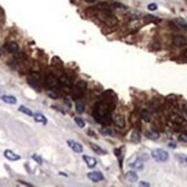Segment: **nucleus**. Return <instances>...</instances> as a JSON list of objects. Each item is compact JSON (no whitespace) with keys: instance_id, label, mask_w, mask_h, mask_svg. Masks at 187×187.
<instances>
[{"instance_id":"obj_37","label":"nucleus","mask_w":187,"mask_h":187,"mask_svg":"<svg viewBox=\"0 0 187 187\" xmlns=\"http://www.w3.org/2000/svg\"><path fill=\"white\" fill-rule=\"evenodd\" d=\"M182 108H184V112H186V115H187V105H184V107Z\"/></svg>"},{"instance_id":"obj_15","label":"nucleus","mask_w":187,"mask_h":187,"mask_svg":"<svg viewBox=\"0 0 187 187\" xmlns=\"http://www.w3.org/2000/svg\"><path fill=\"white\" fill-rule=\"evenodd\" d=\"M1 100L5 103H8V105H15L17 102L16 98L13 97V95H1Z\"/></svg>"},{"instance_id":"obj_17","label":"nucleus","mask_w":187,"mask_h":187,"mask_svg":"<svg viewBox=\"0 0 187 187\" xmlns=\"http://www.w3.org/2000/svg\"><path fill=\"white\" fill-rule=\"evenodd\" d=\"M125 178H127L129 182H138V174H137L134 171H129V172L125 174Z\"/></svg>"},{"instance_id":"obj_31","label":"nucleus","mask_w":187,"mask_h":187,"mask_svg":"<svg viewBox=\"0 0 187 187\" xmlns=\"http://www.w3.org/2000/svg\"><path fill=\"white\" fill-rule=\"evenodd\" d=\"M148 9H149V10H156V9H157V5H156V4H149V5H148Z\"/></svg>"},{"instance_id":"obj_24","label":"nucleus","mask_w":187,"mask_h":187,"mask_svg":"<svg viewBox=\"0 0 187 187\" xmlns=\"http://www.w3.org/2000/svg\"><path fill=\"white\" fill-rule=\"evenodd\" d=\"M131 140H132V141H134V142H139V141H140V134H139L138 132L134 131L133 133H132Z\"/></svg>"},{"instance_id":"obj_34","label":"nucleus","mask_w":187,"mask_h":187,"mask_svg":"<svg viewBox=\"0 0 187 187\" xmlns=\"http://www.w3.org/2000/svg\"><path fill=\"white\" fill-rule=\"evenodd\" d=\"M139 185H140V186H147V187L150 186L149 184H148V182H141L140 184H139Z\"/></svg>"},{"instance_id":"obj_30","label":"nucleus","mask_w":187,"mask_h":187,"mask_svg":"<svg viewBox=\"0 0 187 187\" xmlns=\"http://www.w3.org/2000/svg\"><path fill=\"white\" fill-rule=\"evenodd\" d=\"M32 160H35V161H36V162H37V163H42V157H39V156H38V155H36V154H33L32 155Z\"/></svg>"},{"instance_id":"obj_33","label":"nucleus","mask_w":187,"mask_h":187,"mask_svg":"<svg viewBox=\"0 0 187 187\" xmlns=\"http://www.w3.org/2000/svg\"><path fill=\"white\" fill-rule=\"evenodd\" d=\"M19 182L21 184V185H25V186H32L31 184H29V182H22V180H20Z\"/></svg>"},{"instance_id":"obj_32","label":"nucleus","mask_w":187,"mask_h":187,"mask_svg":"<svg viewBox=\"0 0 187 187\" xmlns=\"http://www.w3.org/2000/svg\"><path fill=\"white\" fill-rule=\"evenodd\" d=\"M48 97H51V98H53V99L57 98V95H56L55 93H53V92H48Z\"/></svg>"},{"instance_id":"obj_36","label":"nucleus","mask_w":187,"mask_h":187,"mask_svg":"<svg viewBox=\"0 0 187 187\" xmlns=\"http://www.w3.org/2000/svg\"><path fill=\"white\" fill-rule=\"evenodd\" d=\"M84 1H86V2H90V4H94V2H95V0H84Z\"/></svg>"},{"instance_id":"obj_16","label":"nucleus","mask_w":187,"mask_h":187,"mask_svg":"<svg viewBox=\"0 0 187 187\" xmlns=\"http://www.w3.org/2000/svg\"><path fill=\"white\" fill-rule=\"evenodd\" d=\"M59 80H60V84L63 85V86H71V85H72L70 78H69L67 75H62L60 78H59Z\"/></svg>"},{"instance_id":"obj_1","label":"nucleus","mask_w":187,"mask_h":187,"mask_svg":"<svg viewBox=\"0 0 187 187\" xmlns=\"http://www.w3.org/2000/svg\"><path fill=\"white\" fill-rule=\"evenodd\" d=\"M117 100L116 95L112 91H107L101 95L99 101L95 103L94 109L92 112V116L95 121L100 124H109L112 122V110L115 108Z\"/></svg>"},{"instance_id":"obj_13","label":"nucleus","mask_w":187,"mask_h":187,"mask_svg":"<svg viewBox=\"0 0 187 187\" xmlns=\"http://www.w3.org/2000/svg\"><path fill=\"white\" fill-rule=\"evenodd\" d=\"M83 160L85 161V163L87 164V167L91 169H93L95 165H97V160L92 157V156H87V155H84L83 156Z\"/></svg>"},{"instance_id":"obj_26","label":"nucleus","mask_w":187,"mask_h":187,"mask_svg":"<svg viewBox=\"0 0 187 187\" xmlns=\"http://www.w3.org/2000/svg\"><path fill=\"white\" fill-rule=\"evenodd\" d=\"M91 147H92V149H93L94 152H97V153H100V154H105V150L101 149V148H100V147H98L97 145L92 144V145H91Z\"/></svg>"},{"instance_id":"obj_12","label":"nucleus","mask_w":187,"mask_h":187,"mask_svg":"<svg viewBox=\"0 0 187 187\" xmlns=\"http://www.w3.org/2000/svg\"><path fill=\"white\" fill-rule=\"evenodd\" d=\"M130 167H131L132 169H134V170H142V169H144V161H142L140 157H138L134 162H131V163H130Z\"/></svg>"},{"instance_id":"obj_6","label":"nucleus","mask_w":187,"mask_h":187,"mask_svg":"<svg viewBox=\"0 0 187 187\" xmlns=\"http://www.w3.org/2000/svg\"><path fill=\"white\" fill-rule=\"evenodd\" d=\"M5 50L8 53H12V54H14V53H16V52H19L20 47L19 45H17V42H8L5 44Z\"/></svg>"},{"instance_id":"obj_8","label":"nucleus","mask_w":187,"mask_h":187,"mask_svg":"<svg viewBox=\"0 0 187 187\" xmlns=\"http://www.w3.org/2000/svg\"><path fill=\"white\" fill-rule=\"evenodd\" d=\"M187 44V40L185 38L180 36V35H176V36H173V45L177 47H182L185 46Z\"/></svg>"},{"instance_id":"obj_4","label":"nucleus","mask_w":187,"mask_h":187,"mask_svg":"<svg viewBox=\"0 0 187 187\" xmlns=\"http://www.w3.org/2000/svg\"><path fill=\"white\" fill-rule=\"evenodd\" d=\"M45 84L50 89H57L60 86V80H59V78H56L54 75L47 74L46 77H45Z\"/></svg>"},{"instance_id":"obj_11","label":"nucleus","mask_w":187,"mask_h":187,"mask_svg":"<svg viewBox=\"0 0 187 187\" xmlns=\"http://www.w3.org/2000/svg\"><path fill=\"white\" fill-rule=\"evenodd\" d=\"M112 122L119 129H124L125 127V119H124V117L122 116V115H116V116L112 118Z\"/></svg>"},{"instance_id":"obj_19","label":"nucleus","mask_w":187,"mask_h":187,"mask_svg":"<svg viewBox=\"0 0 187 187\" xmlns=\"http://www.w3.org/2000/svg\"><path fill=\"white\" fill-rule=\"evenodd\" d=\"M33 118L37 123H42V124H46L47 123V118L42 114H33Z\"/></svg>"},{"instance_id":"obj_2","label":"nucleus","mask_w":187,"mask_h":187,"mask_svg":"<svg viewBox=\"0 0 187 187\" xmlns=\"http://www.w3.org/2000/svg\"><path fill=\"white\" fill-rule=\"evenodd\" d=\"M87 89V84L84 80H78L74 86H72V98L76 100H80L83 98V95L85 94V91Z\"/></svg>"},{"instance_id":"obj_35","label":"nucleus","mask_w":187,"mask_h":187,"mask_svg":"<svg viewBox=\"0 0 187 187\" xmlns=\"http://www.w3.org/2000/svg\"><path fill=\"white\" fill-rule=\"evenodd\" d=\"M169 147H170V148H176V145H174V144H171V142H170V144H169Z\"/></svg>"},{"instance_id":"obj_21","label":"nucleus","mask_w":187,"mask_h":187,"mask_svg":"<svg viewBox=\"0 0 187 187\" xmlns=\"http://www.w3.org/2000/svg\"><path fill=\"white\" fill-rule=\"evenodd\" d=\"M146 137L148 139H152V140H156V139H159L160 134L156 131H147L146 132Z\"/></svg>"},{"instance_id":"obj_7","label":"nucleus","mask_w":187,"mask_h":187,"mask_svg":"<svg viewBox=\"0 0 187 187\" xmlns=\"http://www.w3.org/2000/svg\"><path fill=\"white\" fill-rule=\"evenodd\" d=\"M87 177H89L90 180H92L94 182H101L103 180V174L99 171H93V172H90L87 173Z\"/></svg>"},{"instance_id":"obj_14","label":"nucleus","mask_w":187,"mask_h":187,"mask_svg":"<svg viewBox=\"0 0 187 187\" xmlns=\"http://www.w3.org/2000/svg\"><path fill=\"white\" fill-rule=\"evenodd\" d=\"M94 9L98 10H107V12H112V6L107 4V2H99L98 5L93 7Z\"/></svg>"},{"instance_id":"obj_5","label":"nucleus","mask_w":187,"mask_h":187,"mask_svg":"<svg viewBox=\"0 0 187 187\" xmlns=\"http://www.w3.org/2000/svg\"><path fill=\"white\" fill-rule=\"evenodd\" d=\"M171 122H172L174 125H178V127H187V122L185 118H182V116H179L177 114H174L171 116Z\"/></svg>"},{"instance_id":"obj_29","label":"nucleus","mask_w":187,"mask_h":187,"mask_svg":"<svg viewBox=\"0 0 187 187\" xmlns=\"http://www.w3.org/2000/svg\"><path fill=\"white\" fill-rule=\"evenodd\" d=\"M179 140L187 144V133H182V134L179 136Z\"/></svg>"},{"instance_id":"obj_10","label":"nucleus","mask_w":187,"mask_h":187,"mask_svg":"<svg viewBox=\"0 0 187 187\" xmlns=\"http://www.w3.org/2000/svg\"><path fill=\"white\" fill-rule=\"evenodd\" d=\"M67 144H68V146H69L75 153H83V146L80 145V144H78V142H76V141H74V140H68L67 141Z\"/></svg>"},{"instance_id":"obj_20","label":"nucleus","mask_w":187,"mask_h":187,"mask_svg":"<svg viewBox=\"0 0 187 187\" xmlns=\"http://www.w3.org/2000/svg\"><path fill=\"white\" fill-rule=\"evenodd\" d=\"M173 23L177 24L179 28L186 29V30H187V22H186V21H184L182 19H176V20H173Z\"/></svg>"},{"instance_id":"obj_23","label":"nucleus","mask_w":187,"mask_h":187,"mask_svg":"<svg viewBox=\"0 0 187 187\" xmlns=\"http://www.w3.org/2000/svg\"><path fill=\"white\" fill-rule=\"evenodd\" d=\"M19 110L21 112H23V114H25V115H28V116H33V112L29 109L28 107H25V106H20Z\"/></svg>"},{"instance_id":"obj_22","label":"nucleus","mask_w":187,"mask_h":187,"mask_svg":"<svg viewBox=\"0 0 187 187\" xmlns=\"http://www.w3.org/2000/svg\"><path fill=\"white\" fill-rule=\"evenodd\" d=\"M85 109V105L83 101H77V103H76V112H78V114H82V112H84Z\"/></svg>"},{"instance_id":"obj_27","label":"nucleus","mask_w":187,"mask_h":187,"mask_svg":"<svg viewBox=\"0 0 187 187\" xmlns=\"http://www.w3.org/2000/svg\"><path fill=\"white\" fill-rule=\"evenodd\" d=\"M182 163H186V165H187V157L186 156H184V155H180V154H178L177 156H176Z\"/></svg>"},{"instance_id":"obj_3","label":"nucleus","mask_w":187,"mask_h":187,"mask_svg":"<svg viewBox=\"0 0 187 187\" xmlns=\"http://www.w3.org/2000/svg\"><path fill=\"white\" fill-rule=\"evenodd\" d=\"M152 157L155 160V161H157V162H165V161H168L169 160V154L168 152H165L164 149H153L152 150Z\"/></svg>"},{"instance_id":"obj_25","label":"nucleus","mask_w":187,"mask_h":187,"mask_svg":"<svg viewBox=\"0 0 187 187\" xmlns=\"http://www.w3.org/2000/svg\"><path fill=\"white\" fill-rule=\"evenodd\" d=\"M75 122H76V124L78 125V127H80V129H83V127H85V122L82 119V118H79V117H76L75 118Z\"/></svg>"},{"instance_id":"obj_9","label":"nucleus","mask_w":187,"mask_h":187,"mask_svg":"<svg viewBox=\"0 0 187 187\" xmlns=\"http://www.w3.org/2000/svg\"><path fill=\"white\" fill-rule=\"evenodd\" d=\"M4 156H5L7 160H9V161H19V160L21 159V156H20L19 154H16V153H14L13 150H10V149H6L5 152H4Z\"/></svg>"},{"instance_id":"obj_28","label":"nucleus","mask_w":187,"mask_h":187,"mask_svg":"<svg viewBox=\"0 0 187 187\" xmlns=\"http://www.w3.org/2000/svg\"><path fill=\"white\" fill-rule=\"evenodd\" d=\"M101 132H102L103 134H107V136H112V131L109 129V127H105V129H102Z\"/></svg>"},{"instance_id":"obj_18","label":"nucleus","mask_w":187,"mask_h":187,"mask_svg":"<svg viewBox=\"0 0 187 187\" xmlns=\"http://www.w3.org/2000/svg\"><path fill=\"white\" fill-rule=\"evenodd\" d=\"M140 114H141V118H142L144 121L150 122V119H152V114H150V112L148 109H142Z\"/></svg>"},{"instance_id":"obj_38","label":"nucleus","mask_w":187,"mask_h":187,"mask_svg":"<svg viewBox=\"0 0 187 187\" xmlns=\"http://www.w3.org/2000/svg\"><path fill=\"white\" fill-rule=\"evenodd\" d=\"M182 54H184V56H185V57H187V48L184 51V53H182Z\"/></svg>"}]
</instances>
